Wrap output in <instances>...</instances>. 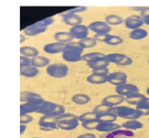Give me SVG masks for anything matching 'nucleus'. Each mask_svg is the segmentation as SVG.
I'll return each instance as SVG.
<instances>
[{
	"mask_svg": "<svg viewBox=\"0 0 149 138\" xmlns=\"http://www.w3.org/2000/svg\"><path fill=\"white\" fill-rule=\"evenodd\" d=\"M76 138H96V135L93 133H84L81 135L77 136Z\"/></svg>",
	"mask_w": 149,
	"mask_h": 138,
	"instance_id": "nucleus-47",
	"label": "nucleus"
},
{
	"mask_svg": "<svg viewBox=\"0 0 149 138\" xmlns=\"http://www.w3.org/2000/svg\"><path fill=\"white\" fill-rule=\"evenodd\" d=\"M31 138H41V137H31Z\"/></svg>",
	"mask_w": 149,
	"mask_h": 138,
	"instance_id": "nucleus-52",
	"label": "nucleus"
},
{
	"mask_svg": "<svg viewBox=\"0 0 149 138\" xmlns=\"http://www.w3.org/2000/svg\"><path fill=\"white\" fill-rule=\"evenodd\" d=\"M88 28L96 34H109L111 31V27L105 22L95 21L88 25Z\"/></svg>",
	"mask_w": 149,
	"mask_h": 138,
	"instance_id": "nucleus-9",
	"label": "nucleus"
},
{
	"mask_svg": "<svg viewBox=\"0 0 149 138\" xmlns=\"http://www.w3.org/2000/svg\"><path fill=\"white\" fill-rule=\"evenodd\" d=\"M47 103V100H44L43 99H35L30 101V102H26L20 106V115H29L31 112H38L42 110Z\"/></svg>",
	"mask_w": 149,
	"mask_h": 138,
	"instance_id": "nucleus-2",
	"label": "nucleus"
},
{
	"mask_svg": "<svg viewBox=\"0 0 149 138\" xmlns=\"http://www.w3.org/2000/svg\"><path fill=\"white\" fill-rule=\"evenodd\" d=\"M48 28H43L41 26H39L37 23H34L31 25V26L27 27L26 28H24L23 32L27 36H35L41 33H44V32L47 31Z\"/></svg>",
	"mask_w": 149,
	"mask_h": 138,
	"instance_id": "nucleus-17",
	"label": "nucleus"
},
{
	"mask_svg": "<svg viewBox=\"0 0 149 138\" xmlns=\"http://www.w3.org/2000/svg\"><path fill=\"white\" fill-rule=\"evenodd\" d=\"M76 117H78L73 114H70V112H64L63 115H61L59 117H56V120H57V122H59V121L68 120V119H72V118H76Z\"/></svg>",
	"mask_w": 149,
	"mask_h": 138,
	"instance_id": "nucleus-41",
	"label": "nucleus"
},
{
	"mask_svg": "<svg viewBox=\"0 0 149 138\" xmlns=\"http://www.w3.org/2000/svg\"><path fill=\"white\" fill-rule=\"evenodd\" d=\"M144 23H143V18L141 16H138V15H132V16H129L127 17L126 19L125 20V26L126 28L128 30H138V28H141V27L143 26Z\"/></svg>",
	"mask_w": 149,
	"mask_h": 138,
	"instance_id": "nucleus-12",
	"label": "nucleus"
},
{
	"mask_svg": "<svg viewBox=\"0 0 149 138\" xmlns=\"http://www.w3.org/2000/svg\"><path fill=\"white\" fill-rule=\"evenodd\" d=\"M86 10V7H84V6H79V7H75V8L71 9L70 10H68L70 13H73V14H78L80 12H85Z\"/></svg>",
	"mask_w": 149,
	"mask_h": 138,
	"instance_id": "nucleus-45",
	"label": "nucleus"
},
{
	"mask_svg": "<svg viewBox=\"0 0 149 138\" xmlns=\"http://www.w3.org/2000/svg\"><path fill=\"white\" fill-rule=\"evenodd\" d=\"M121 128L118 123L114 122H100L96 127V130L101 132H111Z\"/></svg>",
	"mask_w": 149,
	"mask_h": 138,
	"instance_id": "nucleus-18",
	"label": "nucleus"
},
{
	"mask_svg": "<svg viewBox=\"0 0 149 138\" xmlns=\"http://www.w3.org/2000/svg\"><path fill=\"white\" fill-rule=\"evenodd\" d=\"M86 81L91 83V84H104V83L107 82V77H103V76H99L92 73L86 78Z\"/></svg>",
	"mask_w": 149,
	"mask_h": 138,
	"instance_id": "nucleus-28",
	"label": "nucleus"
},
{
	"mask_svg": "<svg viewBox=\"0 0 149 138\" xmlns=\"http://www.w3.org/2000/svg\"><path fill=\"white\" fill-rule=\"evenodd\" d=\"M31 66V59L25 56H20V67H28Z\"/></svg>",
	"mask_w": 149,
	"mask_h": 138,
	"instance_id": "nucleus-42",
	"label": "nucleus"
},
{
	"mask_svg": "<svg viewBox=\"0 0 149 138\" xmlns=\"http://www.w3.org/2000/svg\"><path fill=\"white\" fill-rule=\"evenodd\" d=\"M112 112L118 117L126 119V120H133V119H138L141 117V115L136 110V108L134 109L127 106H117L113 108Z\"/></svg>",
	"mask_w": 149,
	"mask_h": 138,
	"instance_id": "nucleus-3",
	"label": "nucleus"
},
{
	"mask_svg": "<svg viewBox=\"0 0 149 138\" xmlns=\"http://www.w3.org/2000/svg\"><path fill=\"white\" fill-rule=\"evenodd\" d=\"M123 101H125V97L120 96V95H111L103 99L102 103L107 104L108 106H111V107H117V106H120V104H122Z\"/></svg>",
	"mask_w": 149,
	"mask_h": 138,
	"instance_id": "nucleus-14",
	"label": "nucleus"
},
{
	"mask_svg": "<svg viewBox=\"0 0 149 138\" xmlns=\"http://www.w3.org/2000/svg\"><path fill=\"white\" fill-rule=\"evenodd\" d=\"M32 120H33V117L30 115H20V124L27 125V124H29V123H31Z\"/></svg>",
	"mask_w": 149,
	"mask_h": 138,
	"instance_id": "nucleus-43",
	"label": "nucleus"
},
{
	"mask_svg": "<svg viewBox=\"0 0 149 138\" xmlns=\"http://www.w3.org/2000/svg\"><path fill=\"white\" fill-rule=\"evenodd\" d=\"M144 97H145L143 95V94L136 93V94H133V95H130L128 97H126L125 101L130 105H135V106H137V105L139 104L141 101L144 99Z\"/></svg>",
	"mask_w": 149,
	"mask_h": 138,
	"instance_id": "nucleus-29",
	"label": "nucleus"
},
{
	"mask_svg": "<svg viewBox=\"0 0 149 138\" xmlns=\"http://www.w3.org/2000/svg\"><path fill=\"white\" fill-rule=\"evenodd\" d=\"M123 42V38L120 37V36L108 34L104 43L108 46H118V45H121Z\"/></svg>",
	"mask_w": 149,
	"mask_h": 138,
	"instance_id": "nucleus-35",
	"label": "nucleus"
},
{
	"mask_svg": "<svg viewBox=\"0 0 149 138\" xmlns=\"http://www.w3.org/2000/svg\"><path fill=\"white\" fill-rule=\"evenodd\" d=\"M56 103H53V102H50V101H47L46 105L44 106V108L42 109L41 111L39 112V114H41L42 115H49L52 110L56 106Z\"/></svg>",
	"mask_w": 149,
	"mask_h": 138,
	"instance_id": "nucleus-40",
	"label": "nucleus"
},
{
	"mask_svg": "<svg viewBox=\"0 0 149 138\" xmlns=\"http://www.w3.org/2000/svg\"><path fill=\"white\" fill-rule=\"evenodd\" d=\"M20 53L22 56L31 58V59L39 55L38 49H36L33 46H22V48H20Z\"/></svg>",
	"mask_w": 149,
	"mask_h": 138,
	"instance_id": "nucleus-25",
	"label": "nucleus"
},
{
	"mask_svg": "<svg viewBox=\"0 0 149 138\" xmlns=\"http://www.w3.org/2000/svg\"><path fill=\"white\" fill-rule=\"evenodd\" d=\"M122 127L123 129L129 130H137L143 128V124L138 119H133V120H126L122 124Z\"/></svg>",
	"mask_w": 149,
	"mask_h": 138,
	"instance_id": "nucleus-21",
	"label": "nucleus"
},
{
	"mask_svg": "<svg viewBox=\"0 0 149 138\" xmlns=\"http://www.w3.org/2000/svg\"><path fill=\"white\" fill-rule=\"evenodd\" d=\"M81 45L84 46V48H94L97 45V41L94 38L86 37V39H83L80 41Z\"/></svg>",
	"mask_w": 149,
	"mask_h": 138,
	"instance_id": "nucleus-37",
	"label": "nucleus"
},
{
	"mask_svg": "<svg viewBox=\"0 0 149 138\" xmlns=\"http://www.w3.org/2000/svg\"><path fill=\"white\" fill-rule=\"evenodd\" d=\"M26 130H27V125L20 124V134H23Z\"/></svg>",
	"mask_w": 149,
	"mask_h": 138,
	"instance_id": "nucleus-48",
	"label": "nucleus"
},
{
	"mask_svg": "<svg viewBox=\"0 0 149 138\" xmlns=\"http://www.w3.org/2000/svg\"><path fill=\"white\" fill-rule=\"evenodd\" d=\"M115 92L117 93V95L126 97L130 95H133V94L139 93V88H138V86H136V85L126 82L125 84L116 87Z\"/></svg>",
	"mask_w": 149,
	"mask_h": 138,
	"instance_id": "nucleus-10",
	"label": "nucleus"
},
{
	"mask_svg": "<svg viewBox=\"0 0 149 138\" xmlns=\"http://www.w3.org/2000/svg\"><path fill=\"white\" fill-rule=\"evenodd\" d=\"M20 99L22 102H24V101L25 102H30V101H32V100L42 99V97L33 92H22L20 95Z\"/></svg>",
	"mask_w": 149,
	"mask_h": 138,
	"instance_id": "nucleus-31",
	"label": "nucleus"
},
{
	"mask_svg": "<svg viewBox=\"0 0 149 138\" xmlns=\"http://www.w3.org/2000/svg\"><path fill=\"white\" fill-rule=\"evenodd\" d=\"M123 22V18L117 14H109L105 17V23L109 26H118V25H121Z\"/></svg>",
	"mask_w": 149,
	"mask_h": 138,
	"instance_id": "nucleus-32",
	"label": "nucleus"
},
{
	"mask_svg": "<svg viewBox=\"0 0 149 138\" xmlns=\"http://www.w3.org/2000/svg\"><path fill=\"white\" fill-rule=\"evenodd\" d=\"M88 31H89L88 27L84 26V25H78V26H74L70 28V34L73 37V39H77L81 41V40L88 37Z\"/></svg>",
	"mask_w": 149,
	"mask_h": 138,
	"instance_id": "nucleus-8",
	"label": "nucleus"
},
{
	"mask_svg": "<svg viewBox=\"0 0 149 138\" xmlns=\"http://www.w3.org/2000/svg\"><path fill=\"white\" fill-rule=\"evenodd\" d=\"M78 117L68 119V120H64V121H59L57 122L58 129L63 130H72L76 129L80 125Z\"/></svg>",
	"mask_w": 149,
	"mask_h": 138,
	"instance_id": "nucleus-15",
	"label": "nucleus"
},
{
	"mask_svg": "<svg viewBox=\"0 0 149 138\" xmlns=\"http://www.w3.org/2000/svg\"><path fill=\"white\" fill-rule=\"evenodd\" d=\"M134 132L126 129H118L111 132H108L105 138H133Z\"/></svg>",
	"mask_w": 149,
	"mask_h": 138,
	"instance_id": "nucleus-16",
	"label": "nucleus"
},
{
	"mask_svg": "<svg viewBox=\"0 0 149 138\" xmlns=\"http://www.w3.org/2000/svg\"><path fill=\"white\" fill-rule=\"evenodd\" d=\"M39 128L44 132H50L58 129L57 120L55 117L52 115H42L38 122Z\"/></svg>",
	"mask_w": 149,
	"mask_h": 138,
	"instance_id": "nucleus-6",
	"label": "nucleus"
},
{
	"mask_svg": "<svg viewBox=\"0 0 149 138\" xmlns=\"http://www.w3.org/2000/svg\"><path fill=\"white\" fill-rule=\"evenodd\" d=\"M147 63H148V64H149V59H148V61H147Z\"/></svg>",
	"mask_w": 149,
	"mask_h": 138,
	"instance_id": "nucleus-53",
	"label": "nucleus"
},
{
	"mask_svg": "<svg viewBox=\"0 0 149 138\" xmlns=\"http://www.w3.org/2000/svg\"><path fill=\"white\" fill-rule=\"evenodd\" d=\"M78 119L80 122H86V121H89V120H94V119H98V115L96 112H85L81 115H79Z\"/></svg>",
	"mask_w": 149,
	"mask_h": 138,
	"instance_id": "nucleus-36",
	"label": "nucleus"
},
{
	"mask_svg": "<svg viewBox=\"0 0 149 138\" xmlns=\"http://www.w3.org/2000/svg\"><path fill=\"white\" fill-rule=\"evenodd\" d=\"M71 101L77 105H86L91 101V99L86 94H76L71 97Z\"/></svg>",
	"mask_w": 149,
	"mask_h": 138,
	"instance_id": "nucleus-24",
	"label": "nucleus"
},
{
	"mask_svg": "<svg viewBox=\"0 0 149 138\" xmlns=\"http://www.w3.org/2000/svg\"><path fill=\"white\" fill-rule=\"evenodd\" d=\"M88 63V66L89 68L93 69H102V68H107L108 65H109V63L104 59H101V60H97L91 61V63Z\"/></svg>",
	"mask_w": 149,
	"mask_h": 138,
	"instance_id": "nucleus-27",
	"label": "nucleus"
},
{
	"mask_svg": "<svg viewBox=\"0 0 149 138\" xmlns=\"http://www.w3.org/2000/svg\"><path fill=\"white\" fill-rule=\"evenodd\" d=\"M107 82L110 84L115 85L116 87L123 85L126 83L127 81V75L125 72H113V73H109L107 77Z\"/></svg>",
	"mask_w": 149,
	"mask_h": 138,
	"instance_id": "nucleus-7",
	"label": "nucleus"
},
{
	"mask_svg": "<svg viewBox=\"0 0 149 138\" xmlns=\"http://www.w3.org/2000/svg\"><path fill=\"white\" fill-rule=\"evenodd\" d=\"M147 31L143 28H138V30H131L129 33V38L132 40H141L147 37Z\"/></svg>",
	"mask_w": 149,
	"mask_h": 138,
	"instance_id": "nucleus-30",
	"label": "nucleus"
},
{
	"mask_svg": "<svg viewBox=\"0 0 149 138\" xmlns=\"http://www.w3.org/2000/svg\"><path fill=\"white\" fill-rule=\"evenodd\" d=\"M143 23L145 25H148V26H149V17L148 18H144V19H143Z\"/></svg>",
	"mask_w": 149,
	"mask_h": 138,
	"instance_id": "nucleus-49",
	"label": "nucleus"
},
{
	"mask_svg": "<svg viewBox=\"0 0 149 138\" xmlns=\"http://www.w3.org/2000/svg\"><path fill=\"white\" fill-rule=\"evenodd\" d=\"M84 49L80 42H71L67 45L65 51L62 53V58L68 63H77L83 60Z\"/></svg>",
	"mask_w": 149,
	"mask_h": 138,
	"instance_id": "nucleus-1",
	"label": "nucleus"
},
{
	"mask_svg": "<svg viewBox=\"0 0 149 138\" xmlns=\"http://www.w3.org/2000/svg\"><path fill=\"white\" fill-rule=\"evenodd\" d=\"M99 120L98 119H94V120H89V121H86V122H82L81 125L84 129L88 130H96V127L99 124Z\"/></svg>",
	"mask_w": 149,
	"mask_h": 138,
	"instance_id": "nucleus-38",
	"label": "nucleus"
},
{
	"mask_svg": "<svg viewBox=\"0 0 149 138\" xmlns=\"http://www.w3.org/2000/svg\"><path fill=\"white\" fill-rule=\"evenodd\" d=\"M47 74L54 79H62L68 74V66L65 63H50L46 69Z\"/></svg>",
	"mask_w": 149,
	"mask_h": 138,
	"instance_id": "nucleus-4",
	"label": "nucleus"
},
{
	"mask_svg": "<svg viewBox=\"0 0 149 138\" xmlns=\"http://www.w3.org/2000/svg\"><path fill=\"white\" fill-rule=\"evenodd\" d=\"M67 45L66 43H62L59 42H54L47 43L44 46V51L48 54H57V53H63L66 49Z\"/></svg>",
	"mask_w": 149,
	"mask_h": 138,
	"instance_id": "nucleus-13",
	"label": "nucleus"
},
{
	"mask_svg": "<svg viewBox=\"0 0 149 138\" xmlns=\"http://www.w3.org/2000/svg\"><path fill=\"white\" fill-rule=\"evenodd\" d=\"M104 58H105V55L101 52H90V53H86L85 55H83V60L86 61V63H91V61L104 59Z\"/></svg>",
	"mask_w": 149,
	"mask_h": 138,
	"instance_id": "nucleus-26",
	"label": "nucleus"
},
{
	"mask_svg": "<svg viewBox=\"0 0 149 138\" xmlns=\"http://www.w3.org/2000/svg\"><path fill=\"white\" fill-rule=\"evenodd\" d=\"M108 34H95V37L94 39L96 40V41H99V42H105V40H107Z\"/></svg>",
	"mask_w": 149,
	"mask_h": 138,
	"instance_id": "nucleus-46",
	"label": "nucleus"
},
{
	"mask_svg": "<svg viewBox=\"0 0 149 138\" xmlns=\"http://www.w3.org/2000/svg\"><path fill=\"white\" fill-rule=\"evenodd\" d=\"M148 121H149V118H148Z\"/></svg>",
	"mask_w": 149,
	"mask_h": 138,
	"instance_id": "nucleus-54",
	"label": "nucleus"
},
{
	"mask_svg": "<svg viewBox=\"0 0 149 138\" xmlns=\"http://www.w3.org/2000/svg\"><path fill=\"white\" fill-rule=\"evenodd\" d=\"M114 107H111V106H108L107 104H104V103H101L99 105H97V106L93 109V112H96L98 115H104V114H107V112H109L113 110Z\"/></svg>",
	"mask_w": 149,
	"mask_h": 138,
	"instance_id": "nucleus-34",
	"label": "nucleus"
},
{
	"mask_svg": "<svg viewBox=\"0 0 149 138\" xmlns=\"http://www.w3.org/2000/svg\"><path fill=\"white\" fill-rule=\"evenodd\" d=\"M118 117L113 112H107V114L98 115V120L99 122H115Z\"/></svg>",
	"mask_w": 149,
	"mask_h": 138,
	"instance_id": "nucleus-33",
	"label": "nucleus"
},
{
	"mask_svg": "<svg viewBox=\"0 0 149 138\" xmlns=\"http://www.w3.org/2000/svg\"><path fill=\"white\" fill-rule=\"evenodd\" d=\"M49 64H50L49 59L44 56H37L31 59V65L36 68L48 67Z\"/></svg>",
	"mask_w": 149,
	"mask_h": 138,
	"instance_id": "nucleus-19",
	"label": "nucleus"
},
{
	"mask_svg": "<svg viewBox=\"0 0 149 138\" xmlns=\"http://www.w3.org/2000/svg\"><path fill=\"white\" fill-rule=\"evenodd\" d=\"M92 73L99 75V76H103V77H107V75L109 74V72H108L107 68H102V69H93Z\"/></svg>",
	"mask_w": 149,
	"mask_h": 138,
	"instance_id": "nucleus-44",
	"label": "nucleus"
},
{
	"mask_svg": "<svg viewBox=\"0 0 149 138\" xmlns=\"http://www.w3.org/2000/svg\"><path fill=\"white\" fill-rule=\"evenodd\" d=\"M20 74L25 78H35L39 74V70L32 65L28 67H20Z\"/></svg>",
	"mask_w": 149,
	"mask_h": 138,
	"instance_id": "nucleus-23",
	"label": "nucleus"
},
{
	"mask_svg": "<svg viewBox=\"0 0 149 138\" xmlns=\"http://www.w3.org/2000/svg\"><path fill=\"white\" fill-rule=\"evenodd\" d=\"M62 19L65 24L68 25V26L74 27V26H78V25H82L83 23V18L78 15V14H73V13H70L68 12H66L64 13H61Z\"/></svg>",
	"mask_w": 149,
	"mask_h": 138,
	"instance_id": "nucleus-11",
	"label": "nucleus"
},
{
	"mask_svg": "<svg viewBox=\"0 0 149 138\" xmlns=\"http://www.w3.org/2000/svg\"><path fill=\"white\" fill-rule=\"evenodd\" d=\"M105 60L109 63H115L120 66H127V65H131L133 63L131 58L122 53H112L105 55Z\"/></svg>",
	"mask_w": 149,
	"mask_h": 138,
	"instance_id": "nucleus-5",
	"label": "nucleus"
},
{
	"mask_svg": "<svg viewBox=\"0 0 149 138\" xmlns=\"http://www.w3.org/2000/svg\"><path fill=\"white\" fill-rule=\"evenodd\" d=\"M54 39L56 40V42H59L62 43H70L72 42L73 40V37L70 34V32H65V31H59V32H56L54 34Z\"/></svg>",
	"mask_w": 149,
	"mask_h": 138,
	"instance_id": "nucleus-22",
	"label": "nucleus"
},
{
	"mask_svg": "<svg viewBox=\"0 0 149 138\" xmlns=\"http://www.w3.org/2000/svg\"><path fill=\"white\" fill-rule=\"evenodd\" d=\"M25 40H26V38H25L24 35H21V40H20V43H23Z\"/></svg>",
	"mask_w": 149,
	"mask_h": 138,
	"instance_id": "nucleus-50",
	"label": "nucleus"
},
{
	"mask_svg": "<svg viewBox=\"0 0 149 138\" xmlns=\"http://www.w3.org/2000/svg\"><path fill=\"white\" fill-rule=\"evenodd\" d=\"M146 93L148 94V96H149V87H148V88L146 89Z\"/></svg>",
	"mask_w": 149,
	"mask_h": 138,
	"instance_id": "nucleus-51",
	"label": "nucleus"
},
{
	"mask_svg": "<svg viewBox=\"0 0 149 138\" xmlns=\"http://www.w3.org/2000/svg\"><path fill=\"white\" fill-rule=\"evenodd\" d=\"M136 110L140 114L141 117L149 115V97H145L144 99L136 106Z\"/></svg>",
	"mask_w": 149,
	"mask_h": 138,
	"instance_id": "nucleus-20",
	"label": "nucleus"
},
{
	"mask_svg": "<svg viewBox=\"0 0 149 138\" xmlns=\"http://www.w3.org/2000/svg\"><path fill=\"white\" fill-rule=\"evenodd\" d=\"M64 112H66V108H65L64 106H62V105L57 104L56 106L52 110V112L47 115H52V117H59V115H63Z\"/></svg>",
	"mask_w": 149,
	"mask_h": 138,
	"instance_id": "nucleus-39",
	"label": "nucleus"
}]
</instances>
